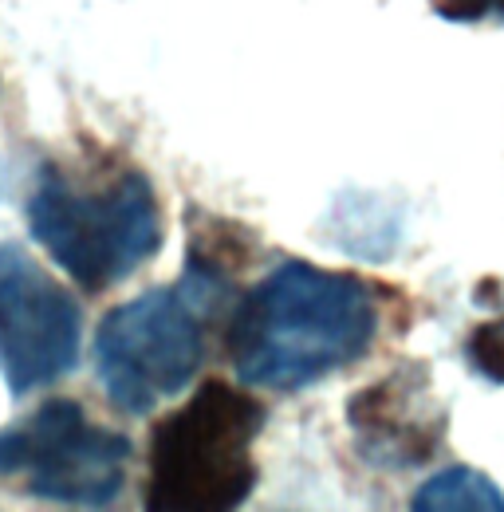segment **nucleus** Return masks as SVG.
I'll return each mask as SVG.
<instances>
[{
  "instance_id": "f257e3e1",
  "label": "nucleus",
  "mask_w": 504,
  "mask_h": 512,
  "mask_svg": "<svg viewBox=\"0 0 504 512\" xmlns=\"http://www.w3.org/2000/svg\"><path fill=\"white\" fill-rule=\"evenodd\" d=\"M375 331V292L359 276L284 260L233 312L229 355L241 383L292 394L363 359Z\"/></svg>"
},
{
  "instance_id": "f03ea898",
  "label": "nucleus",
  "mask_w": 504,
  "mask_h": 512,
  "mask_svg": "<svg viewBox=\"0 0 504 512\" xmlns=\"http://www.w3.org/2000/svg\"><path fill=\"white\" fill-rule=\"evenodd\" d=\"M264 406L237 386L209 379L150 438L146 509L225 512L245 505L256 485L252 442Z\"/></svg>"
},
{
  "instance_id": "7ed1b4c3",
  "label": "nucleus",
  "mask_w": 504,
  "mask_h": 512,
  "mask_svg": "<svg viewBox=\"0 0 504 512\" xmlns=\"http://www.w3.org/2000/svg\"><path fill=\"white\" fill-rule=\"evenodd\" d=\"M28 225L87 292L126 280L162 245L158 197L142 174H119L99 190H75L60 170H44L28 201Z\"/></svg>"
},
{
  "instance_id": "20e7f679",
  "label": "nucleus",
  "mask_w": 504,
  "mask_h": 512,
  "mask_svg": "<svg viewBox=\"0 0 504 512\" xmlns=\"http://www.w3.org/2000/svg\"><path fill=\"white\" fill-rule=\"evenodd\" d=\"M221 292L186 276L178 288H150L99 323L95 367L123 414H150L189 386L205 355V316Z\"/></svg>"
},
{
  "instance_id": "39448f33",
  "label": "nucleus",
  "mask_w": 504,
  "mask_h": 512,
  "mask_svg": "<svg viewBox=\"0 0 504 512\" xmlns=\"http://www.w3.org/2000/svg\"><path fill=\"white\" fill-rule=\"evenodd\" d=\"M130 442L91 426L71 398L44 402L32 418L0 434V477H24L32 497L103 509L123 493Z\"/></svg>"
},
{
  "instance_id": "423d86ee",
  "label": "nucleus",
  "mask_w": 504,
  "mask_h": 512,
  "mask_svg": "<svg viewBox=\"0 0 504 512\" xmlns=\"http://www.w3.org/2000/svg\"><path fill=\"white\" fill-rule=\"evenodd\" d=\"M79 308L20 245H0V371L12 394L63 379L79 359Z\"/></svg>"
},
{
  "instance_id": "0eeeda50",
  "label": "nucleus",
  "mask_w": 504,
  "mask_h": 512,
  "mask_svg": "<svg viewBox=\"0 0 504 512\" xmlns=\"http://www.w3.org/2000/svg\"><path fill=\"white\" fill-rule=\"evenodd\" d=\"M347 422L363 457L386 469L426 465L445 438V418L434 406L430 375L418 363H402L394 375L359 390L347 406Z\"/></svg>"
},
{
  "instance_id": "6e6552de",
  "label": "nucleus",
  "mask_w": 504,
  "mask_h": 512,
  "mask_svg": "<svg viewBox=\"0 0 504 512\" xmlns=\"http://www.w3.org/2000/svg\"><path fill=\"white\" fill-rule=\"evenodd\" d=\"M418 512H438V509H489L501 512L504 509V493L477 469H465V465H453V469H441L438 477H430L414 501H410Z\"/></svg>"
},
{
  "instance_id": "1a4fd4ad",
  "label": "nucleus",
  "mask_w": 504,
  "mask_h": 512,
  "mask_svg": "<svg viewBox=\"0 0 504 512\" xmlns=\"http://www.w3.org/2000/svg\"><path fill=\"white\" fill-rule=\"evenodd\" d=\"M465 355H469V367L489 379V383H504V316L501 320H489L481 327H473L469 343H465Z\"/></svg>"
},
{
  "instance_id": "9d476101",
  "label": "nucleus",
  "mask_w": 504,
  "mask_h": 512,
  "mask_svg": "<svg viewBox=\"0 0 504 512\" xmlns=\"http://www.w3.org/2000/svg\"><path fill=\"white\" fill-rule=\"evenodd\" d=\"M430 4L441 20H453V24H473L489 16V0H430Z\"/></svg>"
},
{
  "instance_id": "9b49d317",
  "label": "nucleus",
  "mask_w": 504,
  "mask_h": 512,
  "mask_svg": "<svg viewBox=\"0 0 504 512\" xmlns=\"http://www.w3.org/2000/svg\"><path fill=\"white\" fill-rule=\"evenodd\" d=\"M489 12H493V16H501V20H504V0H489Z\"/></svg>"
}]
</instances>
